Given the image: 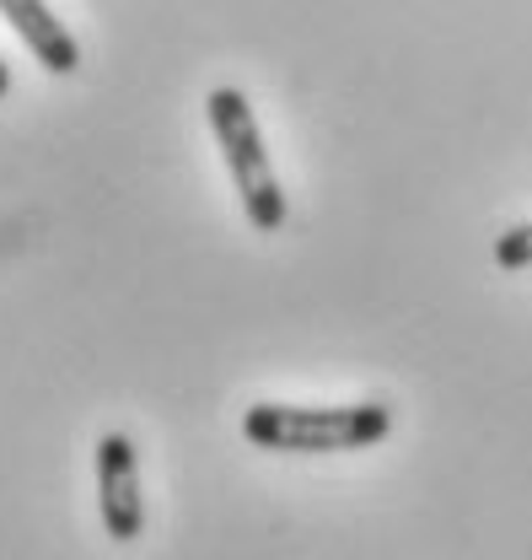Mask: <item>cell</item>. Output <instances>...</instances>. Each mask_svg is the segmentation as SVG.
Returning <instances> with one entry per match:
<instances>
[{"label":"cell","mask_w":532,"mask_h":560,"mask_svg":"<svg viewBox=\"0 0 532 560\" xmlns=\"http://www.w3.org/2000/svg\"><path fill=\"white\" fill-rule=\"evenodd\" d=\"M204 114H210V130H215V145L226 156V173L237 184V200H243V215L259 226V232H280L285 226V189L269 167L264 151V130L253 119V103L237 92V86H215L204 97Z\"/></svg>","instance_id":"7a4b0ae2"},{"label":"cell","mask_w":532,"mask_h":560,"mask_svg":"<svg viewBox=\"0 0 532 560\" xmlns=\"http://www.w3.org/2000/svg\"><path fill=\"white\" fill-rule=\"evenodd\" d=\"M495 265H500V270H532V221L506 226V232L495 237Z\"/></svg>","instance_id":"5b68a950"},{"label":"cell","mask_w":532,"mask_h":560,"mask_svg":"<svg viewBox=\"0 0 532 560\" xmlns=\"http://www.w3.org/2000/svg\"><path fill=\"white\" fill-rule=\"evenodd\" d=\"M0 16L11 22V33L27 44V55L49 75H70L81 66V44L70 38V27L49 11V0H0Z\"/></svg>","instance_id":"277c9868"},{"label":"cell","mask_w":532,"mask_h":560,"mask_svg":"<svg viewBox=\"0 0 532 560\" xmlns=\"http://www.w3.org/2000/svg\"><path fill=\"white\" fill-rule=\"evenodd\" d=\"M11 92V70H5V60H0V97Z\"/></svg>","instance_id":"8992f818"},{"label":"cell","mask_w":532,"mask_h":560,"mask_svg":"<svg viewBox=\"0 0 532 560\" xmlns=\"http://www.w3.org/2000/svg\"><path fill=\"white\" fill-rule=\"evenodd\" d=\"M393 431V405L382 399H355V405H248L243 410V436L259 453H360L388 442Z\"/></svg>","instance_id":"6da1fadb"},{"label":"cell","mask_w":532,"mask_h":560,"mask_svg":"<svg viewBox=\"0 0 532 560\" xmlns=\"http://www.w3.org/2000/svg\"><path fill=\"white\" fill-rule=\"evenodd\" d=\"M97 517L114 545H134L145 528V495H140V458L125 431H108L97 442Z\"/></svg>","instance_id":"3957f363"}]
</instances>
